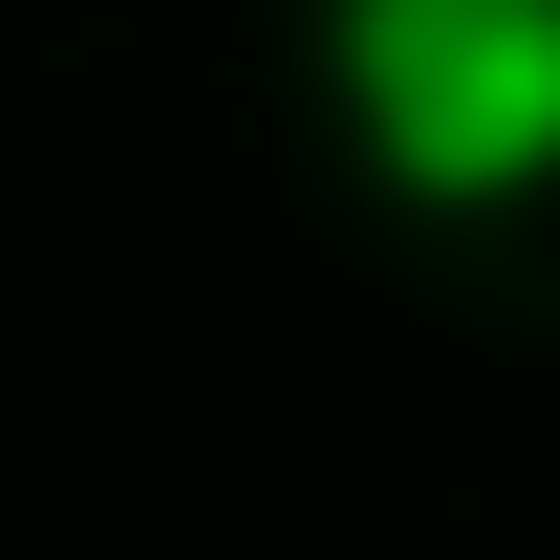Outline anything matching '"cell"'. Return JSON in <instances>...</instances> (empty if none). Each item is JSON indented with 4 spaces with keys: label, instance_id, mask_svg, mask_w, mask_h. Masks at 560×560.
I'll list each match as a JSON object with an SVG mask.
<instances>
[{
    "label": "cell",
    "instance_id": "6da1fadb",
    "mask_svg": "<svg viewBox=\"0 0 560 560\" xmlns=\"http://www.w3.org/2000/svg\"><path fill=\"white\" fill-rule=\"evenodd\" d=\"M324 108L388 195L517 215L560 195V0H324Z\"/></svg>",
    "mask_w": 560,
    "mask_h": 560
}]
</instances>
